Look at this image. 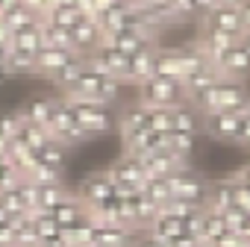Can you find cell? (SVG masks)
<instances>
[{"instance_id":"7c38bea8","label":"cell","mask_w":250,"mask_h":247,"mask_svg":"<svg viewBox=\"0 0 250 247\" xmlns=\"http://www.w3.org/2000/svg\"><path fill=\"white\" fill-rule=\"evenodd\" d=\"M212 65L218 68L221 80H232V82H241V80L250 74V59H247V53L241 50V44L227 47V50H224Z\"/></svg>"},{"instance_id":"681fc988","label":"cell","mask_w":250,"mask_h":247,"mask_svg":"<svg viewBox=\"0 0 250 247\" xmlns=\"http://www.w3.org/2000/svg\"><path fill=\"white\" fill-rule=\"evenodd\" d=\"M238 44H241V50H244V53H247V59H250V36H244Z\"/></svg>"},{"instance_id":"f907efd6","label":"cell","mask_w":250,"mask_h":247,"mask_svg":"<svg viewBox=\"0 0 250 247\" xmlns=\"http://www.w3.org/2000/svg\"><path fill=\"white\" fill-rule=\"evenodd\" d=\"M244 118H250V100H247V106H244V112H241Z\"/></svg>"},{"instance_id":"83f0119b","label":"cell","mask_w":250,"mask_h":247,"mask_svg":"<svg viewBox=\"0 0 250 247\" xmlns=\"http://www.w3.org/2000/svg\"><path fill=\"white\" fill-rule=\"evenodd\" d=\"M83 71H85V56H74V59L53 77V85H59V91H68V88L77 85V80L83 77Z\"/></svg>"},{"instance_id":"d4e9b609","label":"cell","mask_w":250,"mask_h":247,"mask_svg":"<svg viewBox=\"0 0 250 247\" xmlns=\"http://www.w3.org/2000/svg\"><path fill=\"white\" fill-rule=\"evenodd\" d=\"M42 21H47V24H53V27H62V30H71L74 24L83 21V12H80L77 6H71V3H56V6H50V9L44 12Z\"/></svg>"},{"instance_id":"e575fe53","label":"cell","mask_w":250,"mask_h":247,"mask_svg":"<svg viewBox=\"0 0 250 247\" xmlns=\"http://www.w3.org/2000/svg\"><path fill=\"white\" fill-rule=\"evenodd\" d=\"M36 159H39L42 165H47V168L62 171V168H65V159H68V150H65V147H59L56 142H47V144L36 153Z\"/></svg>"},{"instance_id":"ac0fdd59","label":"cell","mask_w":250,"mask_h":247,"mask_svg":"<svg viewBox=\"0 0 250 247\" xmlns=\"http://www.w3.org/2000/svg\"><path fill=\"white\" fill-rule=\"evenodd\" d=\"M153 74L156 77H168V80H183V50L177 47H156L153 56Z\"/></svg>"},{"instance_id":"7402d4cb","label":"cell","mask_w":250,"mask_h":247,"mask_svg":"<svg viewBox=\"0 0 250 247\" xmlns=\"http://www.w3.org/2000/svg\"><path fill=\"white\" fill-rule=\"evenodd\" d=\"M9 47L39 53V47H42V21H33V24H27V27L12 30V33H9Z\"/></svg>"},{"instance_id":"ee69618b","label":"cell","mask_w":250,"mask_h":247,"mask_svg":"<svg viewBox=\"0 0 250 247\" xmlns=\"http://www.w3.org/2000/svg\"><path fill=\"white\" fill-rule=\"evenodd\" d=\"M232 180H235V183H241L244 188H250V165H247V168H241V171H235V174H232Z\"/></svg>"},{"instance_id":"bcb514c9","label":"cell","mask_w":250,"mask_h":247,"mask_svg":"<svg viewBox=\"0 0 250 247\" xmlns=\"http://www.w3.org/2000/svg\"><path fill=\"white\" fill-rule=\"evenodd\" d=\"M244 3V0H215V6H232V9H238Z\"/></svg>"},{"instance_id":"cb8c5ba5","label":"cell","mask_w":250,"mask_h":247,"mask_svg":"<svg viewBox=\"0 0 250 247\" xmlns=\"http://www.w3.org/2000/svg\"><path fill=\"white\" fill-rule=\"evenodd\" d=\"M171 115H174V130L171 133H186V136H197L200 133V112L191 103L174 106Z\"/></svg>"},{"instance_id":"6da1fadb","label":"cell","mask_w":250,"mask_h":247,"mask_svg":"<svg viewBox=\"0 0 250 247\" xmlns=\"http://www.w3.org/2000/svg\"><path fill=\"white\" fill-rule=\"evenodd\" d=\"M118 94H121V82L106 77V74H100V71H94V68H88V62H85V71L77 80V85L62 91L59 97H65V100H91V103L112 106L118 100Z\"/></svg>"},{"instance_id":"d6986e66","label":"cell","mask_w":250,"mask_h":247,"mask_svg":"<svg viewBox=\"0 0 250 247\" xmlns=\"http://www.w3.org/2000/svg\"><path fill=\"white\" fill-rule=\"evenodd\" d=\"M232 194H235V183H232V177H221V180H212L209 183V197H206V209H212V212H227L229 206H235V200H232Z\"/></svg>"},{"instance_id":"836d02e7","label":"cell","mask_w":250,"mask_h":247,"mask_svg":"<svg viewBox=\"0 0 250 247\" xmlns=\"http://www.w3.org/2000/svg\"><path fill=\"white\" fill-rule=\"evenodd\" d=\"M0 18H3V24H6V30H9V33H12V30H18V27H27V24H33V21H42V18H39V15H33L24 3H15L12 9H6Z\"/></svg>"},{"instance_id":"8d00e7d4","label":"cell","mask_w":250,"mask_h":247,"mask_svg":"<svg viewBox=\"0 0 250 247\" xmlns=\"http://www.w3.org/2000/svg\"><path fill=\"white\" fill-rule=\"evenodd\" d=\"M221 218H224V226H227V232H232V235H238V229H241V224H244V218H247V212H241L238 206H229L227 212H221Z\"/></svg>"},{"instance_id":"f6af8a7d","label":"cell","mask_w":250,"mask_h":247,"mask_svg":"<svg viewBox=\"0 0 250 247\" xmlns=\"http://www.w3.org/2000/svg\"><path fill=\"white\" fill-rule=\"evenodd\" d=\"M9 80H12V71H9L6 65H0V85H6Z\"/></svg>"},{"instance_id":"b9f144b4","label":"cell","mask_w":250,"mask_h":247,"mask_svg":"<svg viewBox=\"0 0 250 247\" xmlns=\"http://www.w3.org/2000/svg\"><path fill=\"white\" fill-rule=\"evenodd\" d=\"M238 15H241V27H244V36H250V0L238 6Z\"/></svg>"},{"instance_id":"5b68a950","label":"cell","mask_w":250,"mask_h":247,"mask_svg":"<svg viewBox=\"0 0 250 247\" xmlns=\"http://www.w3.org/2000/svg\"><path fill=\"white\" fill-rule=\"evenodd\" d=\"M65 100V97H62ZM77 118V124L83 127V133L88 139L94 136H106L115 130V115H112V106H103V103H91V100H65Z\"/></svg>"},{"instance_id":"4dcf8cb0","label":"cell","mask_w":250,"mask_h":247,"mask_svg":"<svg viewBox=\"0 0 250 247\" xmlns=\"http://www.w3.org/2000/svg\"><path fill=\"white\" fill-rule=\"evenodd\" d=\"M6 68L12 71V77H18V74H36V53H30V50H18V47H9Z\"/></svg>"},{"instance_id":"9c48e42d","label":"cell","mask_w":250,"mask_h":247,"mask_svg":"<svg viewBox=\"0 0 250 247\" xmlns=\"http://www.w3.org/2000/svg\"><path fill=\"white\" fill-rule=\"evenodd\" d=\"M238 124H241V112H209V115H200V133H206L218 142L235 144Z\"/></svg>"},{"instance_id":"ab89813d","label":"cell","mask_w":250,"mask_h":247,"mask_svg":"<svg viewBox=\"0 0 250 247\" xmlns=\"http://www.w3.org/2000/svg\"><path fill=\"white\" fill-rule=\"evenodd\" d=\"M235 144H241V147L250 150V118H244V115H241V124H238V139H235Z\"/></svg>"},{"instance_id":"f546056e","label":"cell","mask_w":250,"mask_h":247,"mask_svg":"<svg viewBox=\"0 0 250 247\" xmlns=\"http://www.w3.org/2000/svg\"><path fill=\"white\" fill-rule=\"evenodd\" d=\"M142 194H145L153 206H159V212H162V209L174 200L168 180H147V183H145V188H142Z\"/></svg>"},{"instance_id":"7dc6e473","label":"cell","mask_w":250,"mask_h":247,"mask_svg":"<svg viewBox=\"0 0 250 247\" xmlns=\"http://www.w3.org/2000/svg\"><path fill=\"white\" fill-rule=\"evenodd\" d=\"M0 44H9V30H6L3 18H0Z\"/></svg>"},{"instance_id":"484cf974","label":"cell","mask_w":250,"mask_h":247,"mask_svg":"<svg viewBox=\"0 0 250 247\" xmlns=\"http://www.w3.org/2000/svg\"><path fill=\"white\" fill-rule=\"evenodd\" d=\"M33 197H36V209L50 212L59 200L68 197V188H65V183H50V185H36L33 183Z\"/></svg>"},{"instance_id":"60d3db41","label":"cell","mask_w":250,"mask_h":247,"mask_svg":"<svg viewBox=\"0 0 250 247\" xmlns=\"http://www.w3.org/2000/svg\"><path fill=\"white\" fill-rule=\"evenodd\" d=\"M130 247H165L162 241H156V238H150L147 232H139L136 238H133V244Z\"/></svg>"},{"instance_id":"5bb4252c","label":"cell","mask_w":250,"mask_h":247,"mask_svg":"<svg viewBox=\"0 0 250 247\" xmlns=\"http://www.w3.org/2000/svg\"><path fill=\"white\" fill-rule=\"evenodd\" d=\"M74 56H77L74 50H62V47H39V53H36V74L53 80Z\"/></svg>"},{"instance_id":"e0dca14e","label":"cell","mask_w":250,"mask_h":247,"mask_svg":"<svg viewBox=\"0 0 250 247\" xmlns=\"http://www.w3.org/2000/svg\"><path fill=\"white\" fill-rule=\"evenodd\" d=\"M115 127L121 133V139H130L136 133H145L147 130V106L142 103H133V106H124L115 118Z\"/></svg>"},{"instance_id":"f35d334b","label":"cell","mask_w":250,"mask_h":247,"mask_svg":"<svg viewBox=\"0 0 250 247\" xmlns=\"http://www.w3.org/2000/svg\"><path fill=\"white\" fill-rule=\"evenodd\" d=\"M165 247H200V238L191 235V232H180L171 241H165Z\"/></svg>"},{"instance_id":"74e56055","label":"cell","mask_w":250,"mask_h":247,"mask_svg":"<svg viewBox=\"0 0 250 247\" xmlns=\"http://www.w3.org/2000/svg\"><path fill=\"white\" fill-rule=\"evenodd\" d=\"M232 177V174H229ZM235 183V180H232ZM232 200H235V206L241 209V212H247L250 215V188H244L241 183H235V194H232Z\"/></svg>"},{"instance_id":"ffe728a7","label":"cell","mask_w":250,"mask_h":247,"mask_svg":"<svg viewBox=\"0 0 250 247\" xmlns=\"http://www.w3.org/2000/svg\"><path fill=\"white\" fill-rule=\"evenodd\" d=\"M50 106H53V97H33V100H27L18 109V115L27 124H33V127L47 133V127H50Z\"/></svg>"},{"instance_id":"8fae6325","label":"cell","mask_w":250,"mask_h":247,"mask_svg":"<svg viewBox=\"0 0 250 247\" xmlns=\"http://www.w3.org/2000/svg\"><path fill=\"white\" fill-rule=\"evenodd\" d=\"M68 33H71V50H74L77 56H91V53L103 44V33H100L97 21H91V18H83V21L74 24Z\"/></svg>"},{"instance_id":"c3c4849f","label":"cell","mask_w":250,"mask_h":247,"mask_svg":"<svg viewBox=\"0 0 250 247\" xmlns=\"http://www.w3.org/2000/svg\"><path fill=\"white\" fill-rule=\"evenodd\" d=\"M9 59V44H0V65H6Z\"/></svg>"},{"instance_id":"2e32d148","label":"cell","mask_w":250,"mask_h":247,"mask_svg":"<svg viewBox=\"0 0 250 247\" xmlns=\"http://www.w3.org/2000/svg\"><path fill=\"white\" fill-rule=\"evenodd\" d=\"M50 215H53V221L59 224V229H68V226L85 221V218H88V209H85V203H83L74 191H68V197L59 200V203L50 209Z\"/></svg>"},{"instance_id":"30bf717a","label":"cell","mask_w":250,"mask_h":247,"mask_svg":"<svg viewBox=\"0 0 250 247\" xmlns=\"http://www.w3.org/2000/svg\"><path fill=\"white\" fill-rule=\"evenodd\" d=\"M74 194L85 203V209H91V206H97V203H103V200H109V197H118V191H115V185H112L106 168H103V171H94V174H88V177H83V183H80V188H77Z\"/></svg>"},{"instance_id":"f1b7e54d","label":"cell","mask_w":250,"mask_h":247,"mask_svg":"<svg viewBox=\"0 0 250 247\" xmlns=\"http://www.w3.org/2000/svg\"><path fill=\"white\" fill-rule=\"evenodd\" d=\"M194 142L197 136H186V133H168L165 136V150L183 162H188V156L194 153Z\"/></svg>"},{"instance_id":"8992f818","label":"cell","mask_w":250,"mask_h":247,"mask_svg":"<svg viewBox=\"0 0 250 247\" xmlns=\"http://www.w3.org/2000/svg\"><path fill=\"white\" fill-rule=\"evenodd\" d=\"M168 185H171V194L174 200H183V203H191V206H200L206 209V197H209V180L200 177L197 171H191L188 165L174 171L168 177Z\"/></svg>"},{"instance_id":"d590c367","label":"cell","mask_w":250,"mask_h":247,"mask_svg":"<svg viewBox=\"0 0 250 247\" xmlns=\"http://www.w3.org/2000/svg\"><path fill=\"white\" fill-rule=\"evenodd\" d=\"M24 177L9 165V159L6 156H0V191H6V188H12V185H18Z\"/></svg>"},{"instance_id":"4316f807","label":"cell","mask_w":250,"mask_h":247,"mask_svg":"<svg viewBox=\"0 0 250 247\" xmlns=\"http://www.w3.org/2000/svg\"><path fill=\"white\" fill-rule=\"evenodd\" d=\"M224 232H227V226H224V218H221L218 212H212V209H203V215H200V229H197V238H200V241H206V244H212V241H218Z\"/></svg>"},{"instance_id":"7bdbcfd3","label":"cell","mask_w":250,"mask_h":247,"mask_svg":"<svg viewBox=\"0 0 250 247\" xmlns=\"http://www.w3.org/2000/svg\"><path fill=\"white\" fill-rule=\"evenodd\" d=\"M121 0H91V9H94V18L100 15V12H106V9H112V6H118Z\"/></svg>"},{"instance_id":"52a82bcc","label":"cell","mask_w":250,"mask_h":247,"mask_svg":"<svg viewBox=\"0 0 250 247\" xmlns=\"http://www.w3.org/2000/svg\"><path fill=\"white\" fill-rule=\"evenodd\" d=\"M106 174H109V180H112V185H115V191H118V194L142 191V188H145V183H147V174H145L142 159L127 156V153L118 156V159L106 168Z\"/></svg>"},{"instance_id":"d6a6232c","label":"cell","mask_w":250,"mask_h":247,"mask_svg":"<svg viewBox=\"0 0 250 247\" xmlns=\"http://www.w3.org/2000/svg\"><path fill=\"white\" fill-rule=\"evenodd\" d=\"M174 130V115L171 109H147V133L168 136Z\"/></svg>"},{"instance_id":"3957f363","label":"cell","mask_w":250,"mask_h":247,"mask_svg":"<svg viewBox=\"0 0 250 247\" xmlns=\"http://www.w3.org/2000/svg\"><path fill=\"white\" fill-rule=\"evenodd\" d=\"M47 136L50 142H56L59 147L71 150L83 142H88V136L83 133V127L77 124L71 106L62 100V97H53V106H50V127H47Z\"/></svg>"},{"instance_id":"7a4b0ae2","label":"cell","mask_w":250,"mask_h":247,"mask_svg":"<svg viewBox=\"0 0 250 247\" xmlns=\"http://www.w3.org/2000/svg\"><path fill=\"white\" fill-rule=\"evenodd\" d=\"M247 100H250V91H247L241 82L221 80V82H215L209 91H203L197 100H191V106H194L200 115H209V112H244Z\"/></svg>"},{"instance_id":"4fadbf2b","label":"cell","mask_w":250,"mask_h":247,"mask_svg":"<svg viewBox=\"0 0 250 247\" xmlns=\"http://www.w3.org/2000/svg\"><path fill=\"white\" fill-rule=\"evenodd\" d=\"M103 41L112 44V47L121 50V53H127V56H133V53H139V50H145V47H153V36L145 33V30H133V27H124V30L106 36Z\"/></svg>"},{"instance_id":"9a60e30c","label":"cell","mask_w":250,"mask_h":247,"mask_svg":"<svg viewBox=\"0 0 250 247\" xmlns=\"http://www.w3.org/2000/svg\"><path fill=\"white\" fill-rule=\"evenodd\" d=\"M203 24L206 27H215V30H221V33H229L232 39H244V27H241V15H238V9H232V6H215L209 15H203Z\"/></svg>"},{"instance_id":"603a6c76","label":"cell","mask_w":250,"mask_h":247,"mask_svg":"<svg viewBox=\"0 0 250 247\" xmlns=\"http://www.w3.org/2000/svg\"><path fill=\"white\" fill-rule=\"evenodd\" d=\"M153 56H156V44L145 47L139 53L130 56V71H127V82H145L147 77H153Z\"/></svg>"},{"instance_id":"ba28073f","label":"cell","mask_w":250,"mask_h":247,"mask_svg":"<svg viewBox=\"0 0 250 247\" xmlns=\"http://www.w3.org/2000/svg\"><path fill=\"white\" fill-rule=\"evenodd\" d=\"M85 62H88V68H94V71H100V74H106V77H112V80H118L121 85L127 82V71H130V56L127 53H121V50H115L112 44H100L91 56H85Z\"/></svg>"},{"instance_id":"44dd1931","label":"cell","mask_w":250,"mask_h":247,"mask_svg":"<svg viewBox=\"0 0 250 247\" xmlns=\"http://www.w3.org/2000/svg\"><path fill=\"white\" fill-rule=\"evenodd\" d=\"M150 238H156V241H171L174 235H180V232H188L186 229V224L180 221V218H174V215H168V212H159L153 221H150V226L145 229Z\"/></svg>"},{"instance_id":"1f68e13d","label":"cell","mask_w":250,"mask_h":247,"mask_svg":"<svg viewBox=\"0 0 250 247\" xmlns=\"http://www.w3.org/2000/svg\"><path fill=\"white\" fill-rule=\"evenodd\" d=\"M42 47H62L71 50V33L62 27H53L47 21H42Z\"/></svg>"},{"instance_id":"277c9868","label":"cell","mask_w":250,"mask_h":247,"mask_svg":"<svg viewBox=\"0 0 250 247\" xmlns=\"http://www.w3.org/2000/svg\"><path fill=\"white\" fill-rule=\"evenodd\" d=\"M139 103L147 109H174L180 103H186L183 85L180 80H168V77H147L145 82H139Z\"/></svg>"}]
</instances>
